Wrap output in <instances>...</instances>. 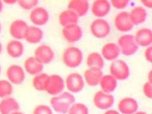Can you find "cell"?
<instances>
[{
    "mask_svg": "<svg viewBox=\"0 0 152 114\" xmlns=\"http://www.w3.org/2000/svg\"><path fill=\"white\" fill-rule=\"evenodd\" d=\"M75 101V97L70 93L65 92L61 95L52 98L50 105L54 110L60 114H66Z\"/></svg>",
    "mask_w": 152,
    "mask_h": 114,
    "instance_id": "6da1fadb",
    "label": "cell"
},
{
    "mask_svg": "<svg viewBox=\"0 0 152 114\" xmlns=\"http://www.w3.org/2000/svg\"><path fill=\"white\" fill-rule=\"evenodd\" d=\"M83 60L82 51L75 46L66 48L63 53L62 60L65 65L70 68L78 67Z\"/></svg>",
    "mask_w": 152,
    "mask_h": 114,
    "instance_id": "7a4b0ae2",
    "label": "cell"
},
{
    "mask_svg": "<svg viewBox=\"0 0 152 114\" xmlns=\"http://www.w3.org/2000/svg\"><path fill=\"white\" fill-rule=\"evenodd\" d=\"M118 44L122 54L130 56L136 53L138 49V45L134 36L132 34L122 35L118 39Z\"/></svg>",
    "mask_w": 152,
    "mask_h": 114,
    "instance_id": "3957f363",
    "label": "cell"
},
{
    "mask_svg": "<svg viewBox=\"0 0 152 114\" xmlns=\"http://www.w3.org/2000/svg\"><path fill=\"white\" fill-rule=\"evenodd\" d=\"M110 75L117 80L124 81L130 75V69L125 61L115 60L112 63L110 66Z\"/></svg>",
    "mask_w": 152,
    "mask_h": 114,
    "instance_id": "277c9868",
    "label": "cell"
},
{
    "mask_svg": "<svg viewBox=\"0 0 152 114\" xmlns=\"http://www.w3.org/2000/svg\"><path fill=\"white\" fill-rule=\"evenodd\" d=\"M65 87L64 81L58 75H52L48 77L46 82L45 91L52 95H57L63 91Z\"/></svg>",
    "mask_w": 152,
    "mask_h": 114,
    "instance_id": "5b68a950",
    "label": "cell"
},
{
    "mask_svg": "<svg viewBox=\"0 0 152 114\" xmlns=\"http://www.w3.org/2000/svg\"><path fill=\"white\" fill-rule=\"evenodd\" d=\"M91 34L96 38L102 39L107 37L110 32L109 23L104 19H97L91 25Z\"/></svg>",
    "mask_w": 152,
    "mask_h": 114,
    "instance_id": "8992f818",
    "label": "cell"
},
{
    "mask_svg": "<svg viewBox=\"0 0 152 114\" xmlns=\"http://www.w3.org/2000/svg\"><path fill=\"white\" fill-rule=\"evenodd\" d=\"M114 99L112 94L102 91L96 92L93 98V102L96 107L101 110H107L113 106Z\"/></svg>",
    "mask_w": 152,
    "mask_h": 114,
    "instance_id": "52a82bcc",
    "label": "cell"
},
{
    "mask_svg": "<svg viewBox=\"0 0 152 114\" xmlns=\"http://www.w3.org/2000/svg\"><path fill=\"white\" fill-rule=\"evenodd\" d=\"M114 26L115 28L121 32L131 30L134 25L130 20L129 13L122 12L115 16L114 18Z\"/></svg>",
    "mask_w": 152,
    "mask_h": 114,
    "instance_id": "ba28073f",
    "label": "cell"
},
{
    "mask_svg": "<svg viewBox=\"0 0 152 114\" xmlns=\"http://www.w3.org/2000/svg\"><path fill=\"white\" fill-rule=\"evenodd\" d=\"M34 57L42 65L48 64L53 60L54 53L49 46L41 45L36 49Z\"/></svg>",
    "mask_w": 152,
    "mask_h": 114,
    "instance_id": "9c48e42d",
    "label": "cell"
},
{
    "mask_svg": "<svg viewBox=\"0 0 152 114\" xmlns=\"http://www.w3.org/2000/svg\"><path fill=\"white\" fill-rule=\"evenodd\" d=\"M62 34L65 39L70 43H74L79 41L83 36V30L77 24L64 27Z\"/></svg>",
    "mask_w": 152,
    "mask_h": 114,
    "instance_id": "30bf717a",
    "label": "cell"
},
{
    "mask_svg": "<svg viewBox=\"0 0 152 114\" xmlns=\"http://www.w3.org/2000/svg\"><path fill=\"white\" fill-rule=\"evenodd\" d=\"M66 85L68 90L73 93L81 91L84 87V79L78 73H72L66 79Z\"/></svg>",
    "mask_w": 152,
    "mask_h": 114,
    "instance_id": "8fae6325",
    "label": "cell"
},
{
    "mask_svg": "<svg viewBox=\"0 0 152 114\" xmlns=\"http://www.w3.org/2000/svg\"><path fill=\"white\" fill-rule=\"evenodd\" d=\"M7 76L9 81L15 84H23L25 78V74L22 67L17 65H11L8 68Z\"/></svg>",
    "mask_w": 152,
    "mask_h": 114,
    "instance_id": "7c38bea8",
    "label": "cell"
},
{
    "mask_svg": "<svg viewBox=\"0 0 152 114\" xmlns=\"http://www.w3.org/2000/svg\"><path fill=\"white\" fill-rule=\"evenodd\" d=\"M28 28V24L24 21L21 20H15L10 25V33L11 36L15 39H25Z\"/></svg>",
    "mask_w": 152,
    "mask_h": 114,
    "instance_id": "4fadbf2b",
    "label": "cell"
},
{
    "mask_svg": "<svg viewBox=\"0 0 152 114\" xmlns=\"http://www.w3.org/2000/svg\"><path fill=\"white\" fill-rule=\"evenodd\" d=\"M49 15L45 8L37 7L34 8L30 14L31 21L36 25L42 26L49 20Z\"/></svg>",
    "mask_w": 152,
    "mask_h": 114,
    "instance_id": "5bb4252c",
    "label": "cell"
},
{
    "mask_svg": "<svg viewBox=\"0 0 152 114\" xmlns=\"http://www.w3.org/2000/svg\"><path fill=\"white\" fill-rule=\"evenodd\" d=\"M91 9L93 15L97 17H104L110 11L111 6L108 1L97 0L92 4Z\"/></svg>",
    "mask_w": 152,
    "mask_h": 114,
    "instance_id": "9a60e30c",
    "label": "cell"
},
{
    "mask_svg": "<svg viewBox=\"0 0 152 114\" xmlns=\"http://www.w3.org/2000/svg\"><path fill=\"white\" fill-rule=\"evenodd\" d=\"M120 112L123 114H134L137 112L138 105L137 101L132 98H125L118 105Z\"/></svg>",
    "mask_w": 152,
    "mask_h": 114,
    "instance_id": "2e32d148",
    "label": "cell"
},
{
    "mask_svg": "<svg viewBox=\"0 0 152 114\" xmlns=\"http://www.w3.org/2000/svg\"><path fill=\"white\" fill-rule=\"evenodd\" d=\"M103 76L101 69L91 68L86 70L84 73V78L88 84L90 86H96L100 83Z\"/></svg>",
    "mask_w": 152,
    "mask_h": 114,
    "instance_id": "e0dca14e",
    "label": "cell"
},
{
    "mask_svg": "<svg viewBox=\"0 0 152 114\" xmlns=\"http://www.w3.org/2000/svg\"><path fill=\"white\" fill-rule=\"evenodd\" d=\"M89 9L87 0H73L69 2L68 9L75 13L78 17H83L87 14Z\"/></svg>",
    "mask_w": 152,
    "mask_h": 114,
    "instance_id": "ac0fdd59",
    "label": "cell"
},
{
    "mask_svg": "<svg viewBox=\"0 0 152 114\" xmlns=\"http://www.w3.org/2000/svg\"><path fill=\"white\" fill-rule=\"evenodd\" d=\"M137 45L148 47L152 44V30L148 28H142L137 31L134 36Z\"/></svg>",
    "mask_w": 152,
    "mask_h": 114,
    "instance_id": "d6986e66",
    "label": "cell"
},
{
    "mask_svg": "<svg viewBox=\"0 0 152 114\" xmlns=\"http://www.w3.org/2000/svg\"><path fill=\"white\" fill-rule=\"evenodd\" d=\"M119 46L114 43H107L104 46L101 50L102 57L107 61H114L120 54Z\"/></svg>",
    "mask_w": 152,
    "mask_h": 114,
    "instance_id": "ffe728a7",
    "label": "cell"
},
{
    "mask_svg": "<svg viewBox=\"0 0 152 114\" xmlns=\"http://www.w3.org/2000/svg\"><path fill=\"white\" fill-rule=\"evenodd\" d=\"M19 108V104L13 98H6L0 102L1 114H12L18 111Z\"/></svg>",
    "mask_w": 152,
    "mask_h": 114,
    "instance_id": "44dd1931",
    "label": "cell"
},
{
    "mask_svg": "<svg viewBox=\"0 0 152 114\" xmlns=\"http://www.w3.org/2000/svg\"><path fill=\"white\" fill-rule=\"evenodd\" d=\"M24 67L28 73L31 75H38L43 69V65L34 57H31L24 62Z\"/></svg>",
    "mask_w": 152,
    "mask_h": 114,
    "instance_id": "7402d4cb",
    "label": "cell"
},
{
    "mask_svg": "<svg viewBox=\"0 0 152 114\" xmlns=\"http://www.w3.org/2000/svg\"><path fill=\"white\" fill-rule=\"evenodd\" d=\"M130 17L133 25H138L144 23L148 14L144 8L141 7H136L130 12Z\"/></svg>",
    "mask_w": 152,
    "mask_h": 114,
    "instance_id": "603a6c76",
    "label": "cell"
},
{
    "mask_svg": "<svg viewBox=\"0 0 152 114\" xmlns=\"http://www.w3.org/2000/svg\"><path fill=\"white\" fill-rule=\"evenodd\" d=\"M43 38V32L36 26H29L26 31L25 39L31 44L39 42Z\"/></svg>",
    "mask_w": 152,
    "mask_h": 114,
    "instance_id": "cb8c5ba5",
    "label": "cell"
},
{
    "mask_svg": "<svg viewBox=\"0 0 152 114\" xmlns=\"http://www.w3.org/2000/svg\"><path fill=\"white\" fill-rule=\"evenodd\" d=\"M23 45L18 40L10 41L7 46L8 54L12 58H20L23 53Z\"/></svg>",
    "mask_w": 152,
    "mask_h": 114,
    "instance_id": "d4e9b609",
    "label": "cell"
},
{
    "mask_svg": "<svg viewBox=\"0 0 152 114\" xmlns=\"http://www.w3.org/2000/svg\"><path fill=\"white\" fill-rule=\"evenodd\" d=\"M78 21V15L69 9L62 12L59 16V22L63 27L77 24Z\"/></svg>",
    "mask_w": 152,
    "mask_h": 114,
    "instance_id": "484cf974",
    "label": "cell"
},
{
    "mask_svg": "<svg viewBox=\"0 0 152 114\" xmlns=\"http://www.w3.org/2000/svg\"><path fill=\"white\" fill-rule=\"evenodd\" d=\"M99 84L102 91L109 94L115 90L117 82L114 76L112 75H105L102 76Z\"/></svg>",
    "mask_w": 152,
    "mask_h": 114,
    "instance_id": "4316f807",
    "label": "cell"
},
{
    "mask_svg": "<svg viewBox=\"0 0 152 114\" xmlns=\"http://www.w3.org/2000/svg\"><path fill=\"white\" fill-rule=\"evenodd\" d=\"M86 64L89 68H96L102 69L104 66V61L99 54L93 52L88 56Z\"/></svg>",
    "mask_w": 152,
    "mask_h": 114,
    "instance_id": "83f0119b",
    "label": "cell"
},
{
    "mask_svg": "<svg viewBox=\"0 0 152 114\" xmlns=\"http://www.w3.org/2000/svg\"><path fill=\"white\" fill-rule=\"evenodd\" d=\"M48 77L49 76L44 73L36 75L33 80V84L34 88L38 91L45 90L46 82Z\"/></svg>",
    "mask_w": 152,
    "mask_h": 114,
    "instance_id": "f1b7e54d",
    "label": "cell"
},
{
    "mask_svg": "<svg viewBox=\"0 0 152 114\" xmlns=\"http://www.w3.org/2000/svg\"><path fill=\"white\" fill-rule=\"evenodd\" d=\"M13 92V87L7 80L0 81V98H5L10 95Z\"/></svg>",
    "mask_w": 152,
    "mask_h": 114,
    "instance_id": "f546056e",
    "label": "cell"
},
{
    "mask_svg": "<svg viewBox=\"0 0 152 114\" xmlns=\"http://www.w3.org/2000/svg\"><path fill=\"white\" fill-rule=\"evenodd\" d=\"M68 114H89V110L84 104L77 103L70 107Z\"/></svg>",
    "mask_w": 152,
    "mask_h": 114,
    "instance_id": "4dcf8cb0",
    "label": "cell"
},
{
    "mask_svg": "<svg viewBox=\"0 0 152 114\" xmlns=\"http://www.w3.org/2000/svg\"><path fill=\"white\" fill-rule=\"evenodd\" d=\"M19 5L25 10H30L36 7L38 4L37 0H20L18 1Z\"/></svg>",
    "mask_w": 152,
    "mask_h": 114,
    "instance_id": "1f68e13d",
    "label": "cell"
},
{
    "mask_svg": "<svg viewBox=\"0 0 152 114\" xmlns=\"http://www.w3.org/2000/svg\"><path fill=\"white\" fill-rule=\"evenodd\" d=\"M33 114H53V113L49 107L45 105H39L34 108Z\"/></svg>",
    "mask_w": 152,
    "mask_h": 114,
    "instance_id": "d6a6232c",
    "label": "cell"
},
{
    "mask_svg": "<svg viewBox=\"0 0 152 114\" xmlns=\"http://www.w3.org/2000/svg\"><path fill=\"white\" fill-rule=\"evenodd\" d=\"M129 3L128 0H112L111 4L112 6L116 9H122L126 8Z\"/></svg>",
    "mask_w": 152,
    "mask_h": 114,
    "instance_id": "836d02e7",
    "label": "cell"
},
{
    "mask_svg": "<svg viewBox=\"0 0 152 114\" xmlns=\"http://www.w3.org/2000/svg\"><path fill=\"white\" fill-rule=\"evenodd\" d=\"M143 92L145 95L149 98L152 99V84H150L149 82H146L143 86Z\"/></svg>",
    "mask_w": 152,
    "mask_h": 114,
    "instance_id": "e575fe53",
    "label": "cell"
},
{
    "mask_svg": "<svg viewBox=\"0 0 152 114\" xmlns=\"http://www.w3.org/2000/svg\"><path fill=\"white\" fill-rule=\"evenodd\" d=\"M144 55L146 61L152 63V46L148 47L145 50Z\"/></svg>",
    "mask_w": 152,
    "mask_h": 114,
    "instance_id": "d590c367",
    "label": "cell"
},
{
    "mask_svg": "<svg viewBox=\"0 0 152 114\" xmlns=\"http://www.w3.org/2000/svg\"><path fill=\"white\" fill-rule=\"evenodd\" d=\"M141 2L146 8H152V0H143Z\"/></svg>",
    "mask_w": 152,
    "mask_h": 114,
    "instance_id": "8d00e7d4",
    "label": "cell"
},
{
    "mask_svg": "<svg viewBox=\"0 0 152 114\" xmlns=\"http://www.w3.org/2000/svg\"><path fill=\"white\" fill-rule=\"evenodd\" d=\"M104 114H120L118 111L113 110H110L107 111Z\"/></svg>",
    "mask_w": 152,
    "mask_h": 114,
    "instance_id": "74e56055",
    "label": "cell"
},
{
    "mask_svg": "<svg viewBox=\"0 0 152 114\" xmlns=\"http://www.w3.org/2000/svg\"><path fill=\"white\" fill-rule=\"evenodd\" d=\"M148 78L149 80V82L152 84V70L149 71V73H148Z\"/></svg>",
    "mask_w": 152,
    "mask_h": 114,
    "instance_id": "f35d334b",
    "label": "cell"
},
{
    "mask_svg": "<svg viewBox=\"0 0 152 114\" xmlns=\"http://www.w3.org/2000/svg\"><path fill=\"white\" fill-rule=\"evenodd\" d=\"M4 2L7 4H14L15 3V1H4Z\"/></svg>",
    "mask_w": 152,
    "mask_h": 114,
    "instance_id": "ab89813d",
    "label": "cell"
},
{
    "mask_svg": "<svg viewBox=\"0 0 152 114\" xmlns=\"http://www.w3.org/2000/svg\"><path fill=\"white\" fill-rule=\"evenodd\" d=\"M2 9H3V4H2V1H0V13L2 12Z\"/></svg>",
    "mask_w": 152,
    "mask_h": 114,
    "instance_id": "60d3db41",
    "label": "cell"
},
{
    "mask_svg": "<svg viewBox=\"0 0 152 114\" xmlns=\"http://www.w3.org/2000/svg\"><path fill=\"white\" fill-rule=\"evenodd\" d=\"M147 114L145 112H144V111H138V112H136L135 114Z\"/></svg>",
    "mask_w": 152,
    "mask_h": 114,
    "instance_id": "b9f144b4",
    "label": "cell"
},
{
    "mask_svg": "<svg viewBox=\"0 0 152 114\" xmlns=\"http://www.w3.org/2000/svg\"><path fill=\"white\" fill-rule=\"evenodd\" d=\"M2 44L0 42V54L1 53V52H2Z\"/></svg>",
    "mask_w": 152,
    "mask_h": 114,
    "instance_id": "7bdbcfd3",
    "label": "cell"
},
{
    "mask_svg": "<svg viewBox=\"0 0 152 114\" xmlns=\"http://www.w3.org/2000/svg\"><path fill=\"white\" fill-rule=\"evenodd\" d=\"M12 114H23V113H20V112H19L18 111H16V112H15V113H12Z\"/></svg>",
    "mask_w": 152,
    "mask_h": 114,
    "instance_id": "ee69618b",
    "label": "cell"
},
{
    "mask_svg": "<svg viewBox=\"0 0 152 114\" xmlns=\"http://www.w3.org/2000/svg\"><path fill=\"white\" fill-rule=\"evenodd\" d=\"M1 24H0V32H1Z\"/></svg>",
    "mask_w": 152,
    "mask_h": 114,
    "instance_id": "f6af8a7d",
    "label": "cell"
},
{
    "mask_svg": "<svg viewBox=\"0 0 152 114\" xmlns=\"http://www.w3.org/2000/svg\"><path fill=\"white\" fill-rule=\"evenodd\" d=\"M1 66H0V73H1Z\"/></svg>",
    "mask_w": 152,
    "mask_h": 114,
    "instance_id": "bcb514c9",
    "label": "cell"
},
{
    "mask_svg": "<svg viewBox=\"0 0 152 114\" xmlns=\"http://www.w3.org/2000/svg\"></svg>",
    "mask_w": 152,
    "mask_h": 114,
    "instance_id": "7dc6e473",
    "label": "cell"
}]
</instances>
